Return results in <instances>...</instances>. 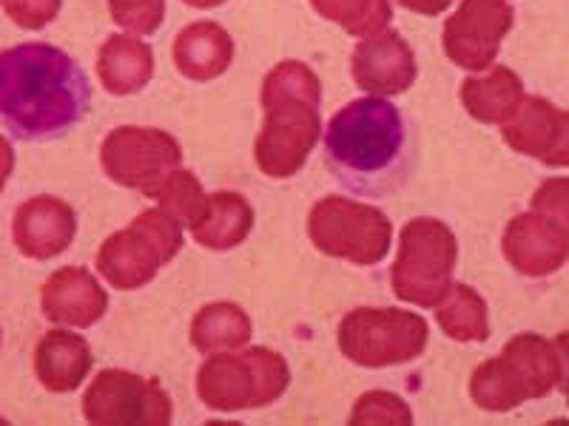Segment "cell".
Segmentation results:
<instances>
[{"instance_id": "23", "label": "cell", "mask_w": 569, "mask_h": 426, "mask_svg": "<svg viewBox=\"0 0 569 426\" xmlns=\"http://www.w3.org/2000/svg\"><path fill=\"white\" fill-rule=\"evenodd\" d=\"M251 318L240 304L233 302L206 304L191 322V344L202 355L240 349L251 342Z\"/></svg>"}, {"instance_id": "28", "label": "cell", "mask_w": 569, "mask_h": 426, "mask_svg": "<svg viewBox=\"0 0 569 426\" xmlns=\"http://www.w3.org/2000/svg\"><path fill=\"white\" fill-rule=\"evenodd\" d=\"M111 20L137 38H149L166 20V0H109Z\"/></svg>"}, {"instance_id": "12", "label": "cell", "mask_w": 569, "mask_h": 426, "mask_svg": "<svg viewBox=\"0 0 569 426\" xmlns=\"http://www.w3.org/2000/svg\"><path fill=\"white\" fill-rule=\"evenodd\" d=\"M350 78L368 94L396 98L405 94L419 78V65L410 43L396 29H379L353 45Z\"/></svg>"}, {"instance_id": "9", "label": "cell", "mask_w": 569, "mask_h": 426, "mask_svg": "<svg viewBox=\"0 0 569 426\" xmlns=\"http://www.w3.org/2000/svg\"><path fill=\"white\" fill-rule=\"evenodd\" d=\"M180 142L162 129L120 125L100 145L103 174L117 185L140 191L142 196H154L166 176L180 169Z\"/></svg>"}, {"instance_id": "35", "label": "cell", "mask_w": 569, "mask_h": 426, "mask_svg": "<svg viewBox=\"0 0 569 426\" xmlns=\"http://www.w3.org/2000/svg\"><path fill=\"white\" fill-rule=\"evenodd\" d=\"M182 3L191 9H202V12H208V9H220L222 3H228V0H182Z\"/></svg>"}, {"instance_id": "14", "label": "cell", "mask_w": 569, "mask_h": 426, "mask_svg": "<svg viewBox=\"0 0 569 426\" xmlns=\"http://www.w3.org/2000/svg\"><path fill=\"white\" fill-rule=\"evenodd\" d=\"M501 251L521 276L543 278L567 265L569 236L538 211H527L507 222Z\"/></svg>"}, {"instance_id": "16", "label": "cell", "mask_w": 569, "mask_h": 426, "mask_svg": "<svg viewBox=\"0 0 569 426\" xmlns=\"http://www.w3.org/2000/svg\"><path fill=\"white\" fill-rule=\"evenodd\" d=\"M43 316L58 327L86 329L109 311V296L86 267H60L46 278L40 291Z\"/></svg>"}, {"instance_id": "5", "label": "cell", "mask_w": 569, "mask_h": 426, "mask_svg": "<svg viewBox=\"0 0 569 426\" xmlns=\"http://www.w3.org/2000/svg\"><path fill=\"white\" fill-rule=\"evenodd\" d=\"M459 242L456 233L433 216H419L401 227L399 253L390 271L393 296L399 302L433 311L453 284Z\"/></svg>"}, {"instance_id": "3", "label": "cell", "mask_w": 569, "mask_h": 426, "mask_svg": "<svg viewBox=\"0 0 569 426\" xmlns=\"http://www.w3.org/2000/svg\"><path fill=\"white\" fill-rule=\"evenodd\" d=\"M259 103L266 123L253 142L257 169L271 180H288L305 169L322 134V85L317 71L302 60H282L262 80Z\"/></svg>"}, {"instance_id": "22", "label": "cell", "mask_w": 569, "mask_h": 426, "mask_svg": "<svg viewBox=\"0 0 569 426\" xmlns=\"http://www.w3.org/2000/svg\"><path fill=\"white\" fill-rule=\"evenodd\" d=\"M470 398L476 400V407L487 409V413H510L527 400H536L525 373L505 349L501 355L487 358L485 364L476 367L470 378Z\"/></svg>"}, {"instance_id": "32", "label": "cell", "mask_w": 569, "mask_h": 426, "mask_svg": "<svg viewBox=\"0 0 569 426\" xmlns=\"http://www.w3.org/2000/svg\"><path fill=\"white\" fill-rule=\"evenodd\" d=\"M401 9L408 12L425 14V18H436V14H445L447 9L453 7V0H396Z\"/></svg>"}, {"instance_id": "15", "label": "cell", "mask_w": 569, "mask_h": 426, "mask_svg": "<svg viewBox=\"0 0 569 426\" xmlns=\"http://www.w3.org/2000/svg\"><path fill=\"white\" fill-rule=\"evenodd\" d=\"M78 233V216L58 196H32L14 211V247L34 262H49L69 251Z\"/></svg>"}, {"instance_id": "7", "label": "cell", "mask_w": 569, "mask_h": 426, "mask_svg": "<svg viewBox=\"0 0 569 426\" xmlns=\"http://www.w3.org/2000/svg\"><path fill=\"white\" fill-rule=\"evenodd\" d=\"M308 236L325 256L373 267L390 253L393 225L379 207L348 196H322L308 213Z\"/></svg>"}, {"instance_id": "10", "label": "cell", "mask_w": 569, "mask_h": 426, "mask_svg": "<svg viewBox=\"0 0 569 426\" xmlns=\"http://www.w3.org/2000/svg\"><path fill=\"white\" fill-rule=\"evenodd\" d=\"M174 407L157 378H142L129 369H103L91 378L83 395V418L89 424H169Z\"/></svg>"}, {"instance_id": "26", "label": "cell", "mask_w": 569, "mask_h": 426, "mask_svg": "<svg viewBox=\"0 0 569 426\" xmlns=\"http://www.w3.org/2000/svg\"><path fill=\"white\" fill-rule=\"evenodd\" d=\"M319 18L342 27L350 38H368V34L388 29L393 20L390 0H311Z\"/></svg>"}, {"instance_id": "30", "label": "cell", "mask_w": 569, "mask_h": 426, "mask_svg": "<svg viewBox=\"0 0 569 426\" xmlns=\"http://www.w3.org/2000/svg\"><path fill=\"white\" fill-rule=\"evenodd\" d=\"M532 211L556 222L563 233L569 236V176H552L538 185L532 194Z\"/></svg>"}, {"instance_id": "17", "label": "cell", "mask_w": 569, "mask_h": 426, "mask_svg": "<svg viewBox=\"0 0 569 426\" xmlns=\"http://www.w3.org/2000/svg\"><path fill=\"white\" fill-rule=\"evenodd\" d=\"M94 355L80 333L66 327L49 329L34 347V375L49 393H74L89 378Z\"/></svg>"}, {"instance_id": "2", "label": "cell", "mask_w": 569, "mask_h": 426, "mask_svg": "<svg viewBox=\"0 0 569 426\" xmlns=\"http://www.w3.org/2000/svg\"><path fill=\"white\" fill-rule=\"evenodd\" d=\"M325 156L356 194H382L405 176L408 125L388 98L350 100L325 129Z\"/></svg>"}, {"instance_id": "11", "label": "cell", "mask_w": 569, "mask_h": 426, "mask_svg": "<svg viewBox=\"0 0 569 426\" xmlns=\"http://www.w3.org/2000/svg\"><path fill=\"white\" fill-rule=\"evenodd\" d=\"M512 23L516 12L507 0H461L447 18L441 49L450 63L479 74L496 63Z\"/></svg>"}, {"instance_id": "33", "label": "cell", "mask_w": 569, "mask_h": 426, "mask_svg": "<svg viewBox=\"0 0 569 426\" xmlns=\"http://www.w3.org/2000/svg\"><path fill=\"white\" fill-rule=\"evenodd\" d=\"M14 171V151L9 145V140L0 134V194H3V187H7L9 176Z\"/></svg>"}, {"instance_id": "8", "label": "cell", "mask_w": 569, "mask_h": 426, "mask_svg": "<svg viewBox=\"0 0 569 426\" xmlns=\"http://www.w3.org/2000/svg\"><path fill=\"white\" fill-rule=\"evenodd\" d=\"M337 338L348 362L379 369L416 362L430 342V327L413 311L359 307L342 318Z\"/></svg>"}, {"instance_id": "34", "label": "cell", "mask_w": 569, "mask_h": 426, "mask_svg": "<svg viewBox=\"0 0 569 426\" xmlns=\"http://www.w3.org/2000/svg\"><path fill=\"white\" fill-rule=\"evenodd\" d=\"M556 353H558V362H561V384L569 378V329H563V333H558L556 336ZM558 384V387H561Z\"/></svg>"}, {"instance_id": "29", "label": "cell", "mask_w": 569, "mask_h": 426, "mask_svg": "<svg viewBox=\"0 0 569 426\" xmlns=\"http://www.w3.org/2000/svg\"><path fill=\"white\" fill-rule=\"evenodd\" d=\"M350 424H413V409L396 393L370 389L356 400Z\"/></svg>"}, {"instance_id": "18", "label": "cell", "mask_w": 569, "mask_h": 426, "mask_svg": "<svg viewBox=\"0 0 569 426\" xmlns=\"http://www.w3.org/2000/svg\"><path fill=\"white\" fill-rule=\"evenodd\" d=\"M171 58L182 78L194 80V83H211L231 69L233 40L220 23L197 20L177 34Z\"/></svg>"}, {"instance_id": "13", "label": "cell", "mask_w": 569, "mask_h": 426, "mask_svg": "<svg viewBox=\"0 0 569 426\" xmlns=\"http://www.w3.org/2000/svg\"><path fill=\"white\" fill-rule=\"evenodd\" d=\"M501 136L516 154L532 156L550 169H569V111L547 98H525L501 125Z\"/></svg>"}, {"instance_id": "19", "label": "cell", "mask_w": 569, "mask_h": 426, "mask_svg": "<svg viewBox=\"0 0 569 426\" xmlns=\"http://www.w3.org/2000/svg\"><path fill=\"white\" fill-rule=\"evenodd\" d=\"M98 78L114 98L140 94L154 78V52L137 34H111L98 52Z\"/></svg>"}, {"instance_id": "27", "label": "cell", "mask_w": 569, "mask_h": 426, "mask_svg": "<svg viewBox=\"0 0 569 426\" xmlns=\"http://www.w3.org/2000/svg\"><path fill=\"white\" fill-rule=\"evenodd\" d=\"M154 200L160 202L157 207H162V211L169 213L171 220H177L182 227L191 231V227L202 220L208 194L202 191L200 180H197L191 171L174 169L169 176H166V182L160 185Z\"/></svg>"}, {"instance_id": "20", "label": "cell", "mask_w": 569, "mask_h": 426, "mask_svg": "<svg viewBox=\"0 0 569 426\" xmlns=\"http://www.w3.org/2000/svg\"><path fill=\"white\" fill-rule=\"evenodd\" d=\"M461 105L472 120L485 125H505L518 105L525 103V83L507 65H490L476 78H467L459 89Z\"/></svg>"}, {"instance_id": "31", "label": "cell", "mask_w": 569, "mask_h": 426, "mask_svg": "<svg viewBox=\"0 0 569 426\" xmlns=\"http://www.w3.org/2000/svg\"><path fill=\"white\" fill-rule=\"evenodd\" d=\"M63 0H0V9L7 12L14 27L38 32L46 29L60 14Z\"/></svg>"}, {"instance_id": "24", "label": "cell", "mask_w": 569, "mask_h": 426, "mask_svg": "<svg viewBox=\"0 0 569 426\" xmlns=\"http://www.w3.org/2000/svg\"><path fill=\"white\" fill-rule=\"evenodd\" d=\"M436 322L453 342H487L490 338V313L481 293L470 284H450L447 296L433 307Z\"/></svg>"}, {"instance_id": "25", "label": "cell", "mask_w": 569, "mask_h": 426, "mask_svg": "<svg viewBox=\"0 0 569 426\" xmlns=\"http://www.w3.org/2000/svg\"><path fill=\"white\" fill-rule=\"evenodd\" d=\"M505 353L525 373L532 398H547L561 384V362H558L556 344L538 333H518L505 344Z\"/></svg>"}, {"instance_id": "36", "label": "cell", "mask_w": 569, "mask_h": 426, "mask_svg": "<svg viewBox=\"0 0 569 426\" xmlns=\"http://www.w3.org/2000/svg\"><path fill=\"white\" fill-rule=\"evenodd\" d=\"M561 389H563V395H567V407H569V378L561 384Z\"/></svg>"}, {"instance_id": "1", "label": "cell", "mask_w": 569, "mask_h": 426, "mask_svg": "<svg viewBox=\"0 0 569 426\" xmlns=\"http://www.w3.org/2000/svg\"><path fill=\"white\" fill-rule=\"evenodd\" d=\"M89 105V78L63 49L20 43L0 52V123L12 136L52 140L78 125Z\"/></svg>"}, {"instance_id": "21", "label": "cell", "mask_w": 569, "mask_h": 426, "mask_svg": "<svg viewBox=\"0 0 569 426\" xmlns=\"http://www.w3.org/2000/svg\"><path fill=\"white\" fill-rule=\"evenodd\" d=\"M253 227V207L246 196L233 191L208 194L202 220L191 227L197 245L208 251H231L248 240Z\"/></svg>"}, {"instance_id": "6", "label": "cell", "mask_w": 569, "mask_h": 426, "mask_svg": "<svg viewBox=\"0 0 569 426\" xmlns=\"http://www.w3.org/2000/svg\"><path fill=\"white\" fill-rule=\"evenodd\" d=\"M182 225L162 207L142 211L98 251V273L117 291H140L182 251Z\"/></svg>"}, {"instance_id": "4", "label": "cell", "mask_w": 569, "mask_h": 426, "mask_svg": "<svg viewBox=\"0 0 569 426\" xmlns=\"http://www.w3.org/2000/svg\"><path fill=\"white\" fill-rule=\"evenodd\" d=\"M291 384V367L277 349L248 347L211 353L197 373V395L208 409L240 413L279 400Z\"/></svg>"}]
</instances>
